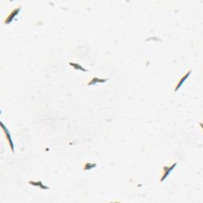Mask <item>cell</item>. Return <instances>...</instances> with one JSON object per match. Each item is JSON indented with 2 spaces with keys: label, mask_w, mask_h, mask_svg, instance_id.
<instances>
[{
  "label": "cell",
  "mask_w": 203,
  "mask_h": 203,
  "mask_svg": "<svg viewBox=\"0 0 203 203\" xmlns=\"http://www.w3.org/2000/svg\"><path fill=\"white\" fill-rule=\"evenodd\" d=\"M1 125H2V129H3L4 133H5V136L7 137V140L8 143H9V145L10 147V149L13 152H15V144H14V142H13L12 137H11V134L10 133V132L7 129V127L4 125L3 122H1Z\"/></svg>",
  "instance_id": "cell-1"
},
{
  "label": "cell",
  "mask_w": 203,
  "mask_h": 203,
  "mask_svg": "<svg viewBox=\"0 0 203 203\" xmlns=\"http://www.w3.org/2000/svg\"><path fill=\"white\" fill-rule=\"evenodd\" d=\"M176 165L177 163H174L173 164L169 166V167H166V166H165V167H163V174L162 176H161V179H160V182H161L164 181L165 179H167V176L171 173V171L174 170V167H176Z\"/></svg>",
  "instance_id": "cell-2"
},
{
  "label": "cell",
  "mask_w": 203,
  "mask_h": 203,
  "mask_svg": "<svg viewBox=\"0 0 203 203\" xmlns=\"http://www.w3.org/2000/svg\"><path fill=\"white\" fill-rule=\"evenodd\" d=\"M21 9H22V7H17V8H15V9H14V10H13L12 11H11V12L8 15L7 17L6 18L5 21H4V24H7V25L10 24V22H12L13 20L15 19V17H16V16L19 14Z\"/></svg>",
  "instance_id": "cell-3"
},
{
  "label": "cell",
  "mask_w": 203,
  "mask_h": 203,
  "mask_svg": "<svg viewBox=\"0 0 203 203\" xmlns=\"http://www.w3.org/2000/svg\"><path fill=\"white\" fill-rule=\"evenodd\" d=\"M191 74V71H189V72H186V74L185 75H183V76L182 77L181 79H180V80L178 82V84H177V85L175 86V87H174V91H177L179 88H180V87H181L182 85L183 84V83L186 81V79H188V77L190 76V75Z\"/></svg>",
  "instance_id": "cell-4"
},
{
  "label": "cell",
  "mask_w": 203,
  "mask_h": 203,
  "mask_svg": "<svg viewBox=\"0 0 203 203\" xmlns=\"http://www.w3.org/2000/svg\"><path fill=\"white\" fill-rule=\"evenodd\" d=\"M28 183H29V185H31V186L39 187V188L41 189V190H49V187L45 186L41 181H29L28 182Z\"/></svg>",
  "instance_id": "cell-5"
},
{
  "label": "cell",
  "mask_w": 203,
  "mask_h": 203,
  "mask_svg": "<svg viewBox=\"0 0 203 203\" xmlns=\"http://www.w3.org/2000/svg\"><path fill=\"white\" fill-rule=\"evenodd\" d=\"M108 81V79H99L98 77H94L91 79V80L87 84V86H92L97 84H103Z\"/></svg>",
  "instance_id": "cell-6"
},
{
  "label": "cell",
  "mask_w": 203,
  "mask_h": 203,
  "mask_svg": "<svg viewBox=\"0 0 203 203\" xmlns=\"http://www.w3.org/2000/svg\"><path fill=\"white\" fill-rule=\"evenodd\" d=\"M69 65L70 66H72L75 70H79V71H81V72H87V70H86V68H84V67H82L81 65L79 64H76V63L69 62Z\"/></svg>",
  "instance_id": "cell-7"
},
{
  "label": "cell",
  "mask_w": 203,
  "mask_h": 203,
  "mask_svg": "<svg viewBox=\"0 0 203 203\" xmlns=\"http://www.w3.org/2000/svg\"><path fill=\"white\" fill-rule=\"evenodd\" d=\"M96 166H97V164L95 163L86 162L84 164V167H83V169H84V171H89V170H92L93 168L96 167Z\"/></svg>",
  "instance_id": "cell-8"
}]
</instances>
